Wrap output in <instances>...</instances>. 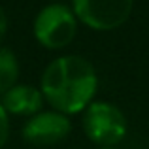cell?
<instances>
[{
  "instance_id": "obj_1",
  "label": "cell",
  "mask_w": 149,
  "mask_h": 149,
  "mask_svg": "<svg viewBox=\"0 0 149 149\" xmlns=\"http://www.w3.org/2000/svg\"><path fill=\"white\" fill-rule=\"evenodd\" d=\"M95 91V68L77 55H66L53 61L42 76V95L58 113H76L87 108Z\"/></svg>"
},
{
  "instance_id": "obj_2",
  "label": "cell",
  "mask_w": 149,
  "mask_h": 149,
  "mask_svg": "<svg viewBox=\"0 0 149 149\" xmlns=\"http://www.w3.org/2000/svg\"><path fill=\"white\" fill-rule=\"evenodd\" d=\"M83 128L95 143L104 147L115 146L127 134V119L117 106L109 102H93L87 106Z\"/></svg>"
},
{
  "instance_id": "obj_3",
  "label": "cell",
  "mask_w": 149,
  "mask_h": 149,
  "mask_svg": "<svg viewBox=\"0 0 149 149\" xmlns=\"http://www.w3.org/2000/svg\"><path fill=\"white\" fill-rule=\"evenodd\" d=\"M76 17L62 4H51L38 13L34 21V34L38 42L49 49L68 45L76 36Z\"/></svg>"
},
{
  "instance_id": "obj_4",
  "label": "cell",
  "mask_w": 149,
  "mask_h": 149,
  "mask_svg": "<svg viewBox=\"0 0 149 149\" xmlns=\"http://www.w3.org/2000/svg\"><path fill=\"white\" fill-rule=\"evenodd\" d=\"M134 0H74L76 15L96 30L121 26L132 13Z\"/></svg>"
},
{
  "instance_id": "obj_5",
  "label": "cell",
  "mask_w": 149,
  "mask_h": 149,
  "mask_svg": "<svg viewBox=\"0 0 149 149\" xmlns=\"http://www.w3.org/2000/svg\"><path fill=\"white\" fill-rule=\"evenodd\" d=\"M70 132V121L64 113L58 111H45L38 113L29 121L23 128V136L26 142L36 146H51L64 140Z\"/></svg>"
},
{
  "instance_id": "obj_6",
  "label": "cell",
  "mask_w": 149,
  "mask_h": 149,
  "mask_svg": "<svg viewBox=\"0 0 149 149\" xmlns=\"http://www.w3.org/2000/svg\"><path fill=\"white\" fill-rule=\"evenodd\" d=\"M44 104V95L38 89L29 85H15L2 96V108L6 113H17V115H32L40 111Z\"/></svg>"
},
{
  "instance_id": "obj_7",
  "label": "cell",
  "mask_w": 149,
  "mask_h": 149,
  "mask_svg": "<svg viewBox=\"0 0 149 149\" xmlns=\"http://www.w3.org/2000/svg\"><path fill=\"white\" fill-rule=\"evenodd\" d=\"M17 76H19V64L15 55L10 49H0V95L15 87Z\"/></svg>"
},
{
  "instance_id": "obj_8",
  "label": "cell",
  "mask_w": 149,
  "mask_h": 149,
  "mask_svg": "<svg viewBox=\"0 0 149 149\" xmlns=\"http://www.w3.org/2000/svg\"><path fill=\"white\" fill-rule=\"evenodd\" d=\"M8 134H10V123H8V113L0 104V147L6 143Z\"/></svg>"
},
{
  "instance_id": "obj_9",
  "label": "cell",
  "mask_w": 149,
  "mask_h": 149,
  "mask_svg": "<svg viewBox=\"0 0 149 149\" xmlns=\"http://www.w3.org/2000/svg\"><path fill=\"white\" fill-rule=\"evenodd\" d=\"M6 26H8L6 13H4V10L0 8V40H2V38H4V34H6Z\"/></svg>"
},
{
  "instance_id": "obj_10",
  "label": "cell",
  "mask_w": 149,
  "mask_h": 149,
  "mask_svg": "<svg viewBox=\"0 0 149 149\" xmlns=\"http://www.w3.org/2000/svg\"><path fill=\"white\" fill-rule=\"evenodd\" d=\"M102 149H111V147H102Z\"/></svg>"
}]
</instances>
